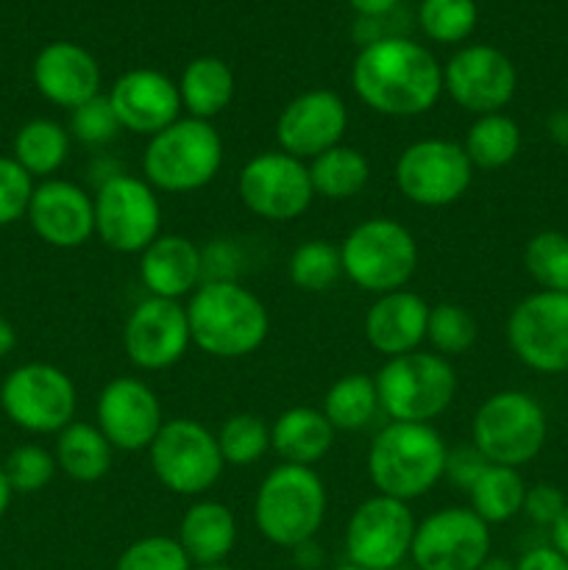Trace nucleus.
Here are the masks:
<instances>
[{
    "instance_id": "1",
    "label": "nucleus",
    "mask_w": 568,
    "mask_h": 570,
    "mask_svg": "<svg viewBox=\"0 0 568 570\" xmlns=\"http://www.w3.org/2000/svg\"><path fill=\"white\" fill-rule=\"evenodd\" d=\"M354 95L382 117H421L443 95V67L407 37L368 39L351 65Z\"/></svg>"
},
{
    "instance_id": "2",
    "label": "nucleus",
    "mask_w": 568,
    "mask_h": 570,
    "mask_svg": "<svg viewBox=\"0 0 568 570\" xmlns=\"http://www.w3.org/2000/svg\"><path fill=\"white\" fill-rule=\"evenodd\" d=\"M193 345L215 360H243L262 348L271 332L265 301L234 278L204 282L187 301Z\"/></svg>"
},
{
    "instance_id": "3",
    "label": "nucleus",
    "mask_w": 568,
    "mask_h": 570,
    "mask_svg": "<svg viewBox=\"0 0 568 570\" xmlns=\"http://www.w3.org/2000/svg\"><path fill=\"white\" fill-rule=\"evenodd\" d=\"M445 456L449 445L432 423L390 421L368 449V479L376 493L410 504L443 482Z\"/></svg>"
},
{
    "instance_id": "4",
    "label": "nucleus",
    "mask_w": 568,
    "mask_h": 570,
    "mask_svg": "<svg viewBox=\"0 0 568 570\" xmlns=\"http://www.w3.org/2000/svg\"><path fill=\"white\" fill-rule=\"evenodd\" d=\"M326 507V484L315 468L282 462L256 488L254 527L267 543L295 551L321 532Z\"/></svg>"
},
{
    "instance_id": "5",
    "label": "nucleus",
    "mask_w": 568,
    "mask_h": 570,
    "mask_svg": "<svg viewBox=\"0 0 568 570\" xmlns=\"http://www.w3.org/2000/svg\"><path fill=\"white\" fill-rule=\"evenodd\" d=\"M223 137L212 122L178 117L143 148V178L156 193L187 195L209 187L223 167Z\"/></svg>"
},
{
    "instance_id": "6",
    "label": "nucleus",
    "mask_w": 568,
    "mask_h": 570,
    "mask_svg": "<svg viewBox=\"0 0 568 570\" xmlns=\"http://www.w3.org/2000/svg\"><path fill=\"white\" fill-rule=\"evenodd\" d=\"M343 276L362 293L384 295L407 289L418 271L415 237L393 217H368L356 223L340 243Z\"/></svg>"
},
{
    "instance_id": "7",
    "label": "nucleus",
    "mask_w": 568,
    "mask_h": 570,
    "mask_svg": "<svg viewBox=\"0 0 568 570\" xmlns=\"http://www.w3.org/2000/svg\"><path fill=\"white\" fill-rule=\"evenodd\" d=\"M373 382L379 410L401 423H432L454 404L457 395L454 365L434 351H412L384 360Z\"/></svg>"
},
{
    "instance_id": "8",
    "label": "nucleus",
    "mask_w": 568,
    "mask_h": 570,
    "mask_svg": "<svg viewBox=\"0 0 568 570\" xmlns=\"http://www.w3.org/2000/svg\"><path fill=\"white\" fill-rule=\"evenodd\" d=\"M549 417L540 401L523 390H499L477 406L471 445L490 465H529L543 451Z\"/></svg>"
},
{
    "instance_id": "9",
    "label": "nucleus",
    "mask_w": 568,
    "mask_h": 570,
    "mask_svg": "<svg viewBox=\"0 0 568 570\" xmlns=\"http://www.w3.org/2000/svg\"><path fill=\"white\" fill-rule=\"evenodd\" d=\"M156 482L173 495L198 499L221 482L226 462L217 449V434L193 417L165 421L148 449Z\"/></svg>"
},
{
    "instance_id": "10",
    "label": "nucleus",
    "mask_w": 568,
    "mask_h": 570,
    "mask_svg": "<svg viewBox=\"0 0 568 570\" xmlns=\"http://www.w3.org/2000/svg\"><path fill=\"white\" fill-rule=\"evenodd\" d=\"M95 237L115 254H143L161 234V204L143 176L111 173L92 195Z\"/></svg>"
},
{
    "instance_id": "11",
    "label": "nucleus",
    "mask_w": 568,
    "mask_h": 570,
    "mask_svg": "<svg viewBox=\"0 0 568 570\" xmlns=\"http://www.w3.org/2000/svg\"><path fill=\"white\" fill-rule=\"evenodd\" d=\"M0 406L22 432L59 434L76 421L78 393L72 379L61 367L48 362H28L3 379Z\"/></svg>"
},
{
    "instance_id": "12",
    "label": "nucleus",
    "mask_w": 568,
    "mask_h": 570,
    "mask_svg": "<svg viewBox=\"0 0 568 570\" xmlns=\"http://www.w3.org/2000/svg\"><path fill=\"white\" fill-rule=\"evenodd\" d=\"M473 181V165L462 142L427 137L407 145L395 159V187L410 204L443 209L457 204Z\"/></svg>"
},
{
    "instance_id": "13",
    "label": "nucleus",
    "mask_w": 568,
    "mask_h": 570,
    "mask_svg": "<svg viewBox=\"0 0 568 570\" xmlns=\"http://www.w3.org/2000/svg\"><path fill=\"white\" fill-rule=\"evenodd\" d=\"M237 195L251 215L271 223L298 220L315 200L306 161L278 148L245 161L237 178Z\"/></svg>"
},
{
    "instance_id": "14",
    "label": "nucleus",
    "mask_w": 568,
    "mask_h": 570,
    "mask_svg": "<svg viewBox=\"0 0 568 570\" xmlns=\"http://www.w3.org/2000/svg\"><path fill=\"white\" fill-rule=\"evenodd\" d=\"M507 343L529 371L568 373V293L538 289L518 301L507 317Z\"/></svg>"
},
{
    "instance_id": "15",
    "label": "nucleus",
    "mask_w": 568,
    "mask_h": 570,
    "mask_svg": "<svg viewBox=\"0 0 568 570\" xmlns=\"http://www.w3.org/2000/svg\"><path fill=\"white\" fill-rule=\"evenodd\" d=\"M418 521L410 504L390 495H371L345 523L349 562L365 570H393L410 557Z\"/></svg>"
},
{
    "instance_id": "16",
    "label": "nucleus",
    "mask_w": 568,
    "mask_h": 570,
    "mask_svg": "<svg viewBox=\"0 0 568 570\" xmlns=\"http://www.w3.org/2000/svg\"><path fill=\"white\" fill-rule=\"evenodd\" d=\"M410 557L418 570H479L490 557V527L471 507H443L418 523Z\"/></svg>"
},
{
    "instance_id": "17",
    "label": "nucleus",
    "mask_w": 568,
    "mask_h": 570,
    "mask_svg": "<svg viewBox=\"0 0 568 570\" xmlns=\"http://www.w3.org/2000/svg\"><path fill=\"white\" fill-rule=\"evenodd\" d=\"M518 89L516 65L493 45H468L443 67V92L468 115H496L510 106Z\"/></svg>"
},
{
    "instance_id": "18",
    "label": "nucleus",
    "mask_w": 568,
    "mask_h": 570,
    "mask_svg": "<svg viewBox=\"0 0 568 570\" xmlns=\"http://www.w3.org/2000/svg\"><path fill=\"white\" fill-rule=\"evenodd\" d=\"M95 426L106 434L115 451H148L165 426L159 395L139 376L111 379L95 401Z\"/></svg>"
},
{
    "instance_id": "19",
    "label": "nucleus",
    "mask_w": 568,
    "mask_h": 570,
    "mask_svg": "<svg viewBox=\"0 0 568 570\" xmlns=\"http://www.w3.org/2000/svg\"><path fill=\"white\" fill-rule=\"evenodd\" d=\"M193 345L187 306L178 301L154 298L139 301L123 326V351L137 371L159 373L178 365Z\"/></svg>"
},
{
    "instance_id": "20",
    "label": "nucleus",
    "mask_w": 568,
    "mask_h": 570,
    "mask_svg": "<svg viewBox=\"0 0 568 570\" xmlns=\"http://www.w3.org/2000/svg\"><path fill=\"white\" fill-rule=\"evenodd\" d=\"M349 131V106L332 89H306L295 95L276 117L278 150L301 161H312L343 142Z\"/></svg>"
},
{
    "instance_id": "21",
    "label": "nucleus",
    "mask_w": 568,
    "mask_h": 570,
    "mask_svg": "<svg viewBox=\"0 0 568 570\" xmlns=\"http://www.w3.org/2000/svg\"><path fill=\"white\" fill-rule=\"evenodd\" d=\"M26 217L33 234L50 248L76 250L95 237L92 195L65 178L37 184Z\"/></svg>"
},
{
    "instance_id": "22",
    "label": "nucleus",
    "mask_w": 568,
    "mask_h": 570,
    "mask_svg": "<svg viewBox=\"0 0 568 570\" xmlns=\"http://www.w3.org/2000/svg\"><path fill=\"white\" fill-rule=\"evenodd\" d=\"M123 131L137 137H154L182 117V98L178 83L170 76L150 67L123 72L106 92Z\"/></svg>"
},
{
    "instance_id": "23",
    "label": "nucleus",
    "mask_w": 568,
    "mask_h": 570,
    "mask_svg": "<svg viewBox=\"0 0 568 570\" xmlns=\"http://www.w3.org/2000/svg\"><path fill=\"white\" fill-rule=\"evenodd\" d=\"M33 87L59 109H78L100 95V65L87 48L76 42H50L33 59Z\"/></svg>"
},
{
    "instance_id": "24",
    "label": "nucleus",
    "mask_w": 568,
    "mask_h": 570,
    "mask_svg": "<svg viewBox=\"0 0 568 570\" xmlns=\"http://www.w3.org/2000/svg\"><path fill=\"white\" fill-rule=\"evenodd\" d=\"M429 306L432 304H427L412 289L376 295L362 321V334H365L368 345L384 360L421 351V345L427 343Z\"/></svg>"
},
{
    "instance_id": "25",
    "label": "nucleus",
    "mask_w": 568,
    "mask_h": 570,
    "mask_svg": "<svg viewBox=\"0 0 568 570\" xmlns=\"http://www.w3.org/2000/svg\"><path fill=\"white\" fill-rule=\"evenodd\" d=\"M139 282L154 298L182 301L204 284V250L184 234H159L139 254Z\"/></svg>"
},
{
    "instance_id": "26",
    "label": "nucleus",
    "mask_w": 568,
    "mask_h": 570,
    "mask_svg": "<svg viewBox=\"0 0 568 570\" xmlns=\"http://www.w3.org/2000/svg\"><path fill=\"white\" fill-rule=\"evenodd\" d=\"M176 540L195 568L223 566L237 546V518L223 501L200 499L184 510Z\"/></svg>"
},
{
    "instance_id": "27",
    "label": "nucleus",
    "mask_w": 568,
    "mask_h": 570,
    "mask_svg": "<svg viewBox=\"0 0 568 570\" xmlns=\"http://www.w3.org/2000/svg\"><path fill=\"white\" fill-rule=\"evenodd\" d=\"M334 426L315 406H290L273 421L271 449L287 465L312 468L332 451Z\"/></svg>"
},
{
    "instance_id": "28",
    "label": "nucleus",
    "mask_w": 568,
    "mask_h": 570,
    "mask_svg": "<svg viewBox=\"0 0 568 570\" xmlns=\"http://www.w3.org/2000/svg\"><path fill=\"white\" fill-rule=\"evenodd\" d=\"M176 83L182 109L187 111V117L206 122L223 115L232 106L234 92H237L232 67L217 56H198V59L189 61Z\"/></svg>"
},
{
    "instance_id": "29",
    "label": "nucleus",
    "mask_w": 568,
    "mask_h": 570,
    "mask_svg": "<svg viewBox=\"0 0 568 570\" xmlns=\"http://www.w3.org/2000/svg\"><path fill=\"white\" fill-rule=\"evenodd\" d=\"M53 456L65 476H70L72 482L92 484L111 471L115 449L95 423L72 421L56 434Z\"/></svg>"
},
{
    "instance_id": "30",
    "label": "nucleus",
    "mask_w": 568,
    "mask_h": 570,
    "mask_svg": "<svg viewBox=\"0 0 568 570\" xmlns=\"http://www.w3.org/2000/svg\"><path fill=\"white\" fill-rule=\"evenodd\" d=\"M72 137L61 122L37 117L20 126L11 145V159L31 178H50L70 159Z\"/></svg>"
},
{
    "instance_id": "31",
    "label": "nucleus",
    "mask_w": 568,
    "mask_h": 570,
    "mask_svg": "<svg viewBox=\"0 0 568 570\" xmlns=\"http://www.w3.org/2000/svg\"><path fill=\"white\" fill-rule=\"evenodd\" d=\"M310 178L315 198L349 200L356 198L371 181V161L354 145H334L310 161Z\"/></svg>"
},
{
    "instance_id": "32",
    "label": "nucleus",
    "mask_w": 568,
    "mask_h": 570,
    "mask_svg": "<svg viewBox=\"0 0 568 570\" xmlns=\"http://www.w3.org/2000/svg\"><path fill=\"white\" fill-rule=\"evenodd\" d=\"M523 499H527V482H523L518 468L507 465H484L477 482L468 490L471 510L482 518L488 527L493 523H507L523 512Z\"/></svg>"
},
{
    "instance_id": "33",
    "label": "nucleus",
    "mask_w": 568,
    "mask_h": 570,
    "mask_svg": "<svg viewBox=\"0 0 568 570\" xmlns=\"http://www.w3.org/2000/svg\"><path fill=\"white\" fill-rule=\"evenodd\" d=\"M462 150L473 170H501L516 161L518 150H521V128L505 111L482 115L468 126Z\"/></svg>"
},
{
    "instance_id": "34",
    "label": "nucleus",
    "mask_w": 568,
    "mask_h": 570,
    "mask_svg": "<svg viewBox=\"0 0 568 570\" xmlns=\"http://www.w3.org/2000/svg\"><path fill=\"white\" fill-rule=\"evenodd\" d=\"M321 412L332 423L334 432H360V429L371 426L376 412H382L373 376L368 373L340 376L323 395Z\"/></svg>"
},
{
    "instance_id": "35",
    "label": "nucleus",
    "mask_w": 568,
    "mask_h": 570,
    "mask_svg": "<svg viewBox=\"0 0 568 570\" xmlns=\"http://www.w3.org/2000/svg\"><path fill=\"white\" fill-rule=\"evenodd\" d=\"M287 276L301 293H326L343 278L340 245L326 243V239H306L290 256Z\"/></svg>"
},
{
    "instance_id": "36",
    "label": "nucleus",
    "mask_w": 568,
    "mask_h": 570,
    "mask_svg": "<svg viewBox=\"0 0 568 570\" xmlns=\"http://www.w3.org/2000/svg\"><path fill=\"white\" fill-rule=\"evenodd\" d=\"M215 434L223 462L232 468L256 465L271 451V426L254 412L228 415Z\"/></svg>"
},
{
    "instance_id": "37",
    "label": "nucleus",
    "mask_w": 568,
    "mask_h": 570,
    "mask_svg": "<svg viewBox=\"0 0 568 570\" xmlns=\"http://www.w3.org/2000/svg\"><path fill=\"white\" fill-rule=\"evenodd\" d=\"M529 278L546 293H568V234L538 232L523 248Z\"/></svg>"
},
{
    "instance_id": "38",
    "label": "nucleus",
    "mask_w": 568,
    "mask_h": 570,
    "mask_svg": "<svg viewBox=\"0 0 568 570\" xmlns=\"http://www.w3.org/2000/svg\"><path fill=\"white\" fill-rule=\"evenodd\" d=\"M477 317L466 309L462 304H443L429 306V323H427V343L432 345L434 354L445 356H462L473 348L477 343Z\"/></svg>"
},
{
    "instance_id": "39",
    "label": "nucleus",
    "mask_w": 568,
    "mask_h": 570,
    "mask_svg": "<svg viewBox=\"0 0 568 570\" xmlns=\"http://www.w3.org/2000/svg\"><path fill=\"white\" fill-rule=\"evenodd\" d=\"M479 9L473 0H421V31L438 45H460L473 33Z\"/></svg>"
},
{
    "instance_id": "40",
    "label": "nucleus",
    "mask_w": 568,
    "mask_h": 570,
    "mask_svg": "<svg viewBox=\"0 0 568 570\" xmlns=\"http://www.w3.org/2000/svg\"><path fill=\"white\" fill-rule=\"evenodd\" d=\"M3 471L14 493L31 495V493H39V490H45L50 482H53L59 465H56V456L50 454L48 449L26 443V445H17V449L6 456Z\"/></svg>"
},
{
    "instance_id": "41",
    "label": "nucleus",
    "mask_w": 568,
    "mask_h": 570,
    "mask_svg": "<svg viewBox=\"0 0 568 570\" xmlns=\"http://www.w3.org/2000/svg\"><path fill=\"white\" fill-rule=\"evenodd\" d=\"M115 570H193V562L184 554L182 543L167 534L134 540L117 557Z\"/></svg>"
},
{
    "instance_id": "42",
    "label": "nucleus",
    "mask_w": 568,
    "mask_h": 570,
    "mask_svg": "<svg viewBox=\"0 0 568 570\" xmlns=\"http://www.w3.org/2000/svg\"><path fill=\"white\" fill-rule=\"evenodd\" d=\"M72 139L89 145V148H100V145L115 142L117 134L123 131L120 120H117L115 109H111L109 98L104 92L95 95L92 100L81 104L78 109L70 111V126H67Z\"/></svg>"
},
{
    "instance_id": "43",
    "label": "nucleus",
    "mask_w": 568,
    "mask_h": 570,
    "mask_svg": "<svg viewBox=\"0 0 568 570\" xmlns=\"http://www.w3.org/2000/svg\"><path fill=\"white\" fill-rule=\"evenodd\" d=\"M33 195V178L11 156H0V228L26 217Z\"/></svg>"
},
{
    "instance_id": "44",
    "label": "nucleus",
    "mask_w": 568,
    "mask_h": 570,
    "mask_svg": "<svg viewBox=\"0 0 568 570\" xmlns=\"http://www.w3.org/2000/svg\"><path fill=\"white\" fill-rule=\"evenodd\" d=\"M568 499L557 484L538 482L532 488H527V499H523V515L529 518L538 527H555L557 518L566 510Z\"/></svg>"
},
{
    "instance_id": "45",
    "label": "nucleus",
    "mask_w": 568,
    "mask_h": 570,
    "mask_svg": "<svg viewBox=\"0 0 568 570\" xmlns=\"http://www.w3.org/2000/svg\"><path fill=\"white\" fill-rule=\"evenodd\" d=\"M488 460L479 454L473 445H462V449H449V456H445V476L457 490H471V484L477 482L479 473L484 471Z\"/></svg>"
},
{
    "instance_id": "46",
    "label": "nucleus",
    "mask_w": 568,
    "mask_h": 570,
    "mask_svg": "<svg viewBox=\"0 0 568 570\" xmlns=\"http://www.w3.org/2000/svg\"><path fill=\"white\" fill-rule=\"evenodd\" d=\"M516 570H568V560L555 546H538L516 562Z\"/></svg>"
},
{
    "instance_id": "47",
    "label": "nucleus",
    "mask_w": 568,
    "mask_h": 570,
    "mask_svg": "<svg viewBox=\"0 0 568 570\" xmlns=\"http://www.w3.org/2000/svg\"><path fill=\"white\" fill-rule=\"evenodd\" d=\"M399 3L401 0H349V6L362 17V20H379V17H388Z\"/></svg>"
},
{
    "instance_id": "48",
    "label": "nucleus",
    "mask_w": 568,
    "mask_h": 570,
    "mask_svg": "<svg viewBox=\"0 0 568 570\" xmlns=\"http://www.w3.org/2000/svg\"><path fill=\"white\" fill-rule=\"evenodd\" d=\"M546 131H549L551 142L568 148V109L551 111L549 120H546Z\"/></svg>"
},
{
    "instance_id": "49",
    "label": "nucleus",
    "mask_w": 568,
    "mask_h": 570,
    "mask_svg": "<svg viewBox=\"0 0 568 570\" xmlns=\"http://www.w3.org/2000/svg\"><path fill=\"white\" fill-rule=\"evenodd\" d=\"M551 546L568 560V504L562 510V515L557 518L555 527H551Z\"/></svg>"
},
{
    "instance_id": "50",
    "label": "nucleus",
    "mask_w": 568,
    "mask_h": 570,
    "mask_svg": "<svg viewBox=\"0 0 568 570\" xmlns=\"http://www.w3.org/2000/svg\"><path fill=\"white\" fill-rule=\"evenodd\" d=\"M14 348H17V328L11 326V321H6V317L0 315V360H6Z\"/></svg>"
},
{
    "instance_id": "51",
    "label": "nucleus",
    "mask_w": 568,
    "mask_h": 570,
    "mask_svg": "<svg viewBox=\"0 0 568 570\" xmlns=\"http://www.w3.org/2000/svg\"><path fill=\"white\" fill-rule=\"evenodd\" d=\"M11 499H14V490H11L9 479H6L3 465H0V518H3V515H6V510H9Z\"/></svg>"
},
{
    "instance_id": "52",
    "label": "nucleus",
    "mask_w": 568,
    "mask_h": 570,
    "mask_svg": "<svg viewBox=\"0 0 568 570\" xmlns=\"http://www.w3.org/2000/svg\"><path fill=\"white\" fill-rule=\"evenodd\" d=\"M479 570H516V566L507 560H501V557H488V560L482 562V568Z\"/></svg>"
},
{
    "instance_id": "53",
    "label": "nucleus",
    "mask_w": 568,
    "mask_h": 570,
    "mask_svg": "<svg viewBox=\"0 0 568 570\" xmlns=\"http://www.w3.org/2000/svg\"><path fill=\"white\" fill-rule=\"evenodd\" d=\"M193 570H234L228 566H204V568H193Z\"/></svg>"
},
{
    "instance_id": "54",
    "label": "nucleus",
    "mask_w": 568,
    "mask_h": 570,
    "mask_svg": "<svg viewBox=\"0 0 568 570\" xmlns=\"http://www.w3.org/2000/svg\"><path fill=\"white\" fill-rule=\"evenodd\" d=\"M332 570H365V568H356V566H351V562H349V566H337V568H332Z\"/></svg>"
}]
</instances>
